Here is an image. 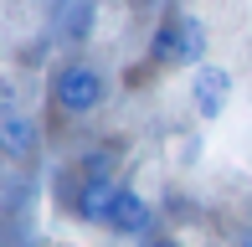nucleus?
<instances>
[{
    "mask_svg": "<svg viewBox=\"0 0 252 247\" xmlns=\"http://www.w3.org/2000/svg\"><path fill=\"white\" fill-rule=\"evenodd\" d=\"M108 227H113V232H129V237L150 227V206H144V196H139V190H129V185H119V190H113Z\"/></svg>",
    "mask_w": 252,
    "mask_h": 247,
    "instance_id": "nucleus-4",
    "label": "nucleus"
},
{
    "mask_svg": "<svg viewBox=\"0 0 252 247\" xmlns=\"http://www.w3.org/2000/svg\"><path fill=\"white\" fill-rule=\"evenodd\" d=\"M52 98L67 108V114H93L103 103V77L93 67H62L57 83H52Z\"/></svg>",
    "mask_w": 252,
    "mask_h": 247,
    "instance_id": "nucleus-2",
    "label": "nucleus"
},
{
    "mask_svg": "<svg viewBox=\"0 0 252 247\" xmlns=\"http://www.w3.org/2000/svg\"><path fill=\"white\" fill-rule=\"evenodd\" d=\"M155 62H180V67H201L206 57V26L201 21H165L155 31Z\"/></svg>",
    "mask_w": 252,
    "mask_h": 247,
    "instance_id": "nucleus-1",
    "label": "nucleus"
},
{
    "mask_svg": "<svg viewBox=\"0 0 252 247\" xmlns=\"http://www.w3.org/2000/svg\"><path fill=\"white\" fill-rule=\"evenodd\" d=\"M113 190H119V185H88V190H83V201H77V211H83L88 221H108Z\"/></svg>",
    "mask_w": 252,
    "mask_h": 247,
    "instance_id": "nucleus-6",
    "label": "nucleus"
},
{
    "mask_svg": "<svg viewBox=\"0 0 252 247\" xmlns=\"http://www.w3.org/2000/svg\"><path fill=\"white\" fill-rule=\"evenodd\" d=\"M190 98H196V114H201V119H221L226 98H232V72L201 62L196 72H190Z\"/></svg>",
    "mask_w": 252,
    "mask_h": 247,
    "instance_id": "nucleus-3",
    "label": "nucleus"
},
{
    "mask_svg": "<svg viewBox=\"0 0 252 247\" xmlns=\"http://www.w3.org/2000/svg\"><path fill=\"white\" fill-rule=\"evenodd\" d=\"M10 114H21V103H16V83H10V77H0V119H10Z\"/></svg>",
    "mask_w": 252,
    "mask_h": 247,
    "instance_id": "nucleus-8",
    "label": "nucleus"
},
{
    "mask_svg": "<svg viewBox=\"0 0 252 247\" xmlns=\"http://www.w3.org/2000/svg\"><path fill=\"white\" fill-rule=\"evenodd\" d=\"M0 144H5V154H16V160H31V154L41 150V129L31 114H10L0 119Z\"/></svg>",
    "mask_w": 252,
    "mask_h": 247,
    "instance_id": "nucleus-5",
    "label": "nucleus"
},
{
    "mask_svg": "<svg viewBox=\"0 0 252 247\" xmlns=\"http://www.w3.org/2000/svg\"><path fill=\"white\" fill-rule=\"evenodd\" d=\"M150 247H180V242H170V237H155V242H150Z\"/></svg>",
    "mask_w": 252,
    "mask_h": 247,
    "instance_id": "nucleus-9",
    "label": "nucleus"
},
{
    "mask_svg": "<svg viewBox=\"0 0 252 247\" xmlns=\"http://www.w3.org/2000/svg\"><path fill=\"white\" fill-rule=\"evenodd\" d=\"M113 165H119V154L113 150H93L83 160V181L88 185H113Z\"/></svg>",
    "mask_w": 252,
    "mask_h": 247,
    "instance_id": "nucleus-7",
    "label": "nucleus"
}]
</instances>
